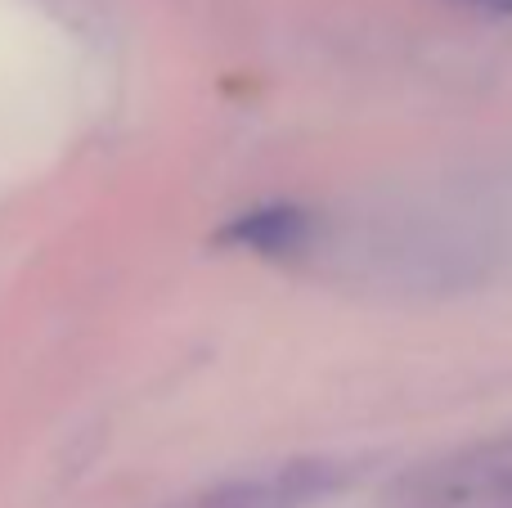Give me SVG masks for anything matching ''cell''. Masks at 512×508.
<instances>
[{"label": "cell", "instance_id": "cell-1", "mask_svg": "<svg viewBox=\"0 0 512 508\" xmlns=\"http://www.w3.org/2000/svg\"><path fill=\"white\" fill-rule=\"evenodd\" d=\"M333 486H337L333 464H288L279 473L225 486L212 500H203V508H306L310 500L333 491Z\"/></svg>", "mask_w": 512, "mask_h": 508}, {"label": "cell", "instance_id": "cell-2", "mask_svg": "<svg viewBox=\"0 0 512 508\" xmlns=\"http://www.w3.org/2000/svg\"><path fill=\"white\" fill-rule=\"evenodd\" d=\"M234 248L261 252V257H297L315 243V216L306 207H256V212H243L234 225H225L221 234Z\"/></svg>", "mask_w": 512, "mask_h": 508}, {"label": "cell", "instance_id": "cell-3", "mask_svg": "<svg viewBox=\"0 0 512 508\" xmlns=\"http://www.w3.org/2000/svg\"><path fill=\"white\" fill-rule=\"evenodd\" d=\"M463 9H477V14H495V18H508L512 14V0H454Z\"/></svg>", "mask_w": 512, "mask_h": 508}]
</instances>
